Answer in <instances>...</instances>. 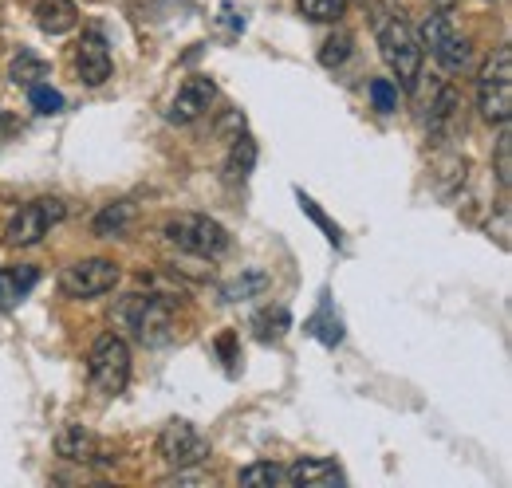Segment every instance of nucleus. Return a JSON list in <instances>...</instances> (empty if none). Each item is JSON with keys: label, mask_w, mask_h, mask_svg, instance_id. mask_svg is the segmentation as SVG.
Listing matches in <instances>:
<instances>
[{"label": "nucleus", "mask_w": 512, "mask_h": 488, "mask_svg": "<svg viewBox=\"0 0 512 488\" xmlns=\"http://www.w3.org/2000/svg\"><path fill=\"white\" fill-rule=\"evenodd\" d=\"M300 16H308L312 24H335L347 8V0H296Z\"/></svg>", "instance_id": "23"}, {"label": "nucleus", "mask_w": 512, "mask_h": 488, "mask_svg": "<svg viewBox=\"0 0 512 488\" xmlns=\"http://www.w3.org/2000/svg\"><path fill=\"white\" fill-rule=\"evenodd\" d=\"M111 48L103 40V32H83V40L75 44V71L87 87H103L111 79Z\"/></svg>", "instance_id": "10"}, {"label": "nucleus", "mask_w": 512, "mask_h": 488, "mask_svg": "<svg viewBox=\"0 0 512 488\" xmlns=\"http://www.w3.org/2000/svg\"><path fill=\"white\" fill-rule=\"evenodd\" d=\"M284 485L292 488H331L343 485V473L335 469V461L327 457H300L284 469Z\"/></svg>", "instance_id": "13"}, {"label": "nucleus", "mask_w": 512, "mask_h": 488, "mask_svg": "<svg viewBox=\"0 0 512 488\" xmlns=\"http://www.w3.org/2000/svg\"><path fill=\"white\" fill-rule=\"evenodd\" d=\"M351 44H355V40H351V32H331L320 48V63L323 67H339V63H347Z\"/></svg>", "instance_id": "26"}, {"label": "nucleus", "mask_w": 512, "mask_h": 488, "mask_svg": "<svg viewBox=\"0 0 512 488\" xmlns=\"http://www.w3.org/2000/svg\"><path fill=\"white\" fill-rule=\"evenodd\" d=\"M457 111H461V103H457V91H453L449 83H438V87H434V99H430V115H426V126H430V134H434V138L449 134V130L457 126Z\"/></svg>", "instance_id": "15"}, {"label": "nucleus", "mask_w": 512, "mask_h": 488, "mask_svg": "<svg viewBox=\"0 0 512 488\" xmlns=\"http://www.w3.org/2000/svg\"><path fill=\"white\" fill-rule=\"evenodd\" d=\"M477 107L489 122L512 119V48H497L477 75Z\"/></svg>", "instance_id": "5"}, {"label": "nucleus", "mask_w": 512, "mask_h": 488, "mask_svg": "<svg viewBox=\"0 0 512 488\" xmlns=\"http://www.w3.org/2000/svg\"><path fill=\"white\" fill-rule=\"evenodd\" d=\"M434 4H438V8H442V12H446V8H453V0H434Z\"/></svg>", "instance_id": "32"}, {"label": "nucleus", "mask_w": 512, "mask_h": 488, "mask_svg": "<svg viewBox=\"0 0 512 488\" xmlns=\"http://www.w3.org/2000/svg\"><path fill=\"white\" fill-rule=\"evenodd\" d=\"M308 331L320 339L323 347H339V343H343V323H339V315L331 311L327 296H320V311L308 319Z\"/></svg>", "instance_id": "20"}, {"label": "nucleus", "mask_w": 512, "mask_h": 488, "mask_svg": "<svg viewBox=\"0 0 512 488\" xmlns=\"http://www.w3.org/2000/svg\"><path fill=\"white\" fill-rule=\"evenodd\" d=\"M64 217H67V205L64 201H56V197L28 201V205H20V209L8 217V225H4V241L12 244V248L40 244L44 241V233H48L52 225H60Z\"/></svg>", "instance_id": "6"}, {"label": "nucleus", "mask_w": 512, "mask_h": 488, "mask_svg": "<svg viewBox=\"0 0 512 488\" xmlns=\"http://www.w3.org/2000/svg\"><path fill=\"white\" fill-rule=\"evenodd\" d=\"M166 241L190 256H201V260H217L229 252V233L221 221L205 217V213H178L166 221Z\"/></svg>", "instance_id": "4"}, {"label": "nucleus", "mask_w": 512, "mask_h": 488, "mask_svg": "<svg viewBox=\"0 0 512 488\" xmlns=\"http://www.w3.org/2000/svg\"><path fill=\"white\" fill-rule=\"evenodd\" d=\"M241 485H249V488L284 485V469L272 465V461H256V465H249V469H241Z\"/></svg>", "instance_id": "24"}, {"label": "nucleus", "mask_w": 512, "mask_h": 488, "mask_svg": "<svg viewBox=\"0 0 512 488\" xmlns=\"http://www.w3.org/2000/svg\"><path fill=\"white\" fill-rule=\"evenodd\" d=\"M217 351H221V359L229 366L237 363V339H233V331H225V335L217 339Z\"/></svg>", "instance_id": "30"}, {"label": "nucleus", "mask_w": 512, "mask_h": 488, "mask_svg": "<svg viewBox=\"0 0 512 488\" xmlns=\"http://www.w3.org/2000/svg\"><path fill=\"white\" fill-rule=\"evenodd\" d=\"M87 378L95 386V394L103 398H119L130 382V347L123 335L103 331L87 355Z\"/></svg>", "instance_id": "3"}, {"label": "nucleus", "mask_w": 512, "mask_h": 488, "mask_svg": "<svg viewBox=\"0 0 512 488\" xmlns=\"http://www.w3.org/2000/svg\"><path fill=\"white\" fill-rule=\"evenodd\" d=\"M119 323H127L142 347H166L174 339V300L170 296H127L119 304Z\"/></svg>", "instance_id": "2"}, {"label": "nucleus", "mask_w": 512, "mask_h": 488, "mask_svg": "<svg viewBox=\"0 0 512 488\" xmlns=\"http://www.w3.org/2000/svg\"><path fill=\"white\" fill-rule=\"evenodd\" d=\"M264 288H268V276H264V272H245V276H237L233 284H225L221 296H225L229 304H237V300H253V296H260Z\"/></svg>", "instance_id": "22"}, {"label": "nucleus", "mask_w": 512, "mask_h": 488, "mask_svg": "<svg viewBox=\"0 0 512 488\" xmlns=\"http://www.w3.org/2000/svg\"><path fill=\"white\" fill-rule=\"evenodd\" d=\"M28 103H32L36 115H60V111H64V95H60L56 87H48V83L28 87Z\"/></svg>", "instance_id": "25"}, {"label": "nucleus", "mask_w": 512, "mask_h": 488, "mask_svg": "<svg viewBox=\"0 0 512 488\" xmlns=\"http://www.w3.org/2000/svg\"><path fill=\"white\" fill-rule=\"evenodd\" d=\"M300 209H304V213H308V217H312V221L320 225L323 233H327V241H331V244H339V241H343V233H339V225H331V221H327V213H323V209H320V205H316V201H312V197H308V193H300Z\"/></svg>", "instance_id": "29"}, {"label": "nucleus", "mask_w": 512, "mask_h": 488, "mask_svg": "<svg viewBox=\"0 0 512 488\" xmlns=\"http://www.w3.org/2000/svg\"><path fill=\"white\" fill-rule=\"evenodd\" d=\"M0 24H4V20H0Z\"/></svg>", "instance_id": "33"}, {"label": "nucleus", "mask_w": 512, "mask_h": 488, "mask_svg": "<svg viewBox=\"0 0 512 488\" xmlns=\"http://www.w3.org/2000/svg\"><path fill=\"white\" fill-rule=\"evenodd\" d=\"M119 264L107 260V256H87V260H75L60 272V288H64L71 300H95V296H107L115 284H119Z\"/></svg>", "instance_id": "7"}, {"label": "nucleus", "mask_w": 512, "mask_h": 488, "mask_svg": "<svg viewBox=\"0 0 512 488\" xmlns=\"http://www.w3.org/2000/svg\"><path fill=\"white\" fill-rule=\"evenodd\" d=\"M130 221H134V205L130 201H111V205H103L95 213L91 229H95V237H123L130 229Z\"/></svg>", "instance_id": "18"}, {"label": "nucleus", "mask_w": 512, "mask_h": 488, "mask_svg": "<svg viewBox=\"0 0 512 488\" xmlns=\"http://www.w3.org/2000/svg\"><path fill=\"white\" fill-rule=\"evenodd\" d=\"M422 48H430V56L442 63L446 71H465L469 67V40L449 24V16H426L422 24Z\"/></svg>", "instance_id": "9"}, {"label": "nucleus", "mask_w": 512, "mask_h": 488, "mask_svg": "<svg viewBox=\"0 0 512 488\" xmlns=\"http://www.w3.org/2000/svg\"><path fill=\"white\" fill-rule=\"evenodd\" d=\"M288 323H292V315H288V307H264V311H256L253 319V331L260 343H272V339H280L284 331H288Z\"/></svg>", "instance_id": "21"}, {"label": "nucleus", "mask_w": 512, "mask_h": 488, "mask_svg": "<svg viewBox=\"0 0 512 488\" xmlns=\"http://www.w3.org/2000/svg\"><path fill=\"white\" fill-rule=\"evenodd\" d=\"M213 99H217V83L209 79V75H190L182 87H178V95H174V103H170V122H193L201 119L209 107H213Z\"/></svg>", "instance_id": "11"}, {"label": "nucleus", "mask_w": 512, "mask_h": 488, "mask_svg": "<svg viewBox=\"0 0 512 488\" xmlns=\"http://www.w3.org/2000/svg\"><path fill=\"white\" fill-rule=\"evenodd\" d=\"M40 280L36 264H16V268H0V311L16 307Z\"/></svg>", "instance_id": "14"}, {"label": "nucleus", "mask_w": 512, "mask_h": 488, "mask_svg": "<svg viewBox=\"0 0 512 488\" xmlns=\"http://www.w3.org/2000/svg\"><path fill=\"white\" fill-rule=\"evenodd\" d=\"M375 32H379V48H383L386 67L394 71V79L414 91L418 79H422V60H426V48L418 40V32L402 20V12H386L375 16Z\"/></svg>", "instance_id": "1"}, {"label": "nucleus", "mask_w": 512, "mask_h": 488, "mask_svg": "<svg viewBox=\"0 0 512 488\" xmlns=\"http://www.w3.org/2000/svg\"><path fill=\"white\" fill-rule=\"evenodd\" d=\"M36 24L48 36H64V32H71L79 24V8L71 0H40L36 4Z\"/></svg>", "instance_id": "17"}, {"label": "nucleus", "mask_w": 512, "mask_h": 488, "mask_svg": "<svg viewBox=\"0 0 512 488\" xmlns=\"http://www.w3.org/2000/svg\"><path fill=\"white\" fill-rule=\"evenodd\" d=\"M8 130H12V122H8V115L0 111V146H4V138H8Z\"/></svg>", "instance_id": "31"}, {"label": "nucleus", "mask_w": 512, "mask_h": 488, "mask_svg": "<svg viewBox=\"0 0 512 488\" xmlns=\"http://www.w3.org/2000/svg\"><path fill=\"white\" fill-rule=\"evenodd\" d=\"M56 453L64 457V461H75V465H95V461H111V449L91 433V429L83 426H64L60 429V437H56Z\"/></svg>", "instance_id": "12"}, {"label": "nucleus", "mask_w": 512, "mask_h": 488, "mask_svg": "<svg viewBox=\"0 0 512 488\" xmlns=\"http://www.w3.org/2000/svg\"><path fill=\"white\" fill-rule=\"evenodd\" d=\"M158 457L170 469H190V465H201L209 457V441L193 429V422L174 418V422H166L162 433H158Z\"/></svg>", "instance_id": "8"}, {"label": "nucleus", "mask_w": 512, "mask_h": 488, "mask_svg": "<svg viewBox=\"0 0 512 488\" xmlns=\"http://www.w3.org/2000/svg\"><path fill=\"white\" fill-rule=\"evenodd\" d=\"M497 182L509 189L512 182V134L509 122H501V138H497Z\"/></svg>", "instance_id": "27"}, {"label": "nucleus", "mask_w": 512, "mask_h": 488, "mask_svg": "<svg viewBox=\"0 0 512 488\" xmlns=\"http://www.w3.org/2000/svg\"><path fill=\"white\" fill-rule=\"evenodd\" d=\"M8 79L16 83V87H36V83H44L48 79V60H40L32 48H20L12 63H8Z\"/></svg>", "instance_id": "19"}, {"label": "nucleus", "mask_w": 512, "mask_h": 488, "mask_svg": "<svg viewBox=\"0 0 512 488\" xmlns=\"http://www.w3.org/2000/svg\"><path fill=\"white\" fill-rule=\"evenodd\" d=\"M371 103H375V111H383V115H390L394 107H398V87L390 83V79H371Z\"/></svg>", "instance_id": "28"}, {"label": "nucleus", "mask_w": 512, "mask_h": 488, "mask_svg": "<svg viewBox=\"0 0 512 488\" xmlns=\"http://www.w3.org/2000/svg\"><path fill=\"white\" fill-rule=\"evenodd\" d=\"M253 170H256V138L253 134H237L233 146H229V158H225V182L245 185Z\"/></svg>", "instance_id": "16"}]
</instances>
